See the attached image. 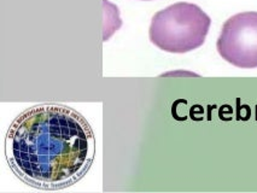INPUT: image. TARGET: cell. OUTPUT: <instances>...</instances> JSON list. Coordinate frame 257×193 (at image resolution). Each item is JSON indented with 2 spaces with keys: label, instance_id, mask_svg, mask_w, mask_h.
Instances as JSON below:
<instances>
[{
  "label": "cell",
  "instance_id": "cell-1",
  "mask_svg": "<svg viewBox=\"0 0 257 193\" xmlns=\"http://www.w3.org/2000/svg\"><path fill=\"white\" fill-rule=\"evenodd\" d=\"M9 167L26 185L59 191L79 182L95 157V136L75 109L43 103L25 110L5 138Z\"/></svg>",
  "mask_w": 257,
  "mask_h": 193
},
{
  "label": "cell",
  "instance_id": "cell-2",
  "mask_svg": "<svg viewBox=\"0 0 257 193\" xmlns=\"http://www.w3.org/2000/svg\"><path fill=\"white\" fill-rule=\"evenodd\" d=\"M210 25V17L198 5L176 3L155 15L149 34L160 50L186 53L204 44Z\"/></svg>",
  "mask_w": 257,
  "mask_h": 193
},
{
  "label": "cell",
  "instance_id": "cell-3",
  "mask_svg": "<svg viewBox=\"0 0 257 193\" xmlns=\"http://www.w3.org/2000/svg\"><path fill=\"white\" fill-rule=\"evenodd\" d=\"M217 52L229 64L240 69L257 68V13L247 11L232 16L225 22Z\"/></svg>",
  "mask_w": 257,
  "mask_h": 193
}]
</instances>
